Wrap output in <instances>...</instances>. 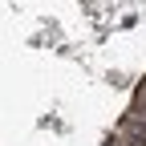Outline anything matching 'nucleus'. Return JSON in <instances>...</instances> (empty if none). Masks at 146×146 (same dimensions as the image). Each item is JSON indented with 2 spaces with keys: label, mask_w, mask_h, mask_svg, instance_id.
Returning a JSON list of instances; mask_svg holds the SVG:
<instances>
[]
</instances>
